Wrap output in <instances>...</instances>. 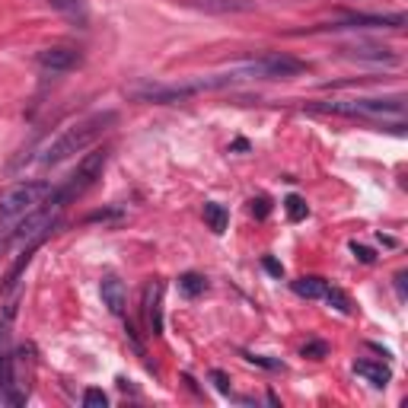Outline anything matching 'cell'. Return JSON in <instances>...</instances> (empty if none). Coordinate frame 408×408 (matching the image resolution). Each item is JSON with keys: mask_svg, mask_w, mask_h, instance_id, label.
I'll use <instances>...</instances> for the list:
<instances>
[{"mask_svg": "<svg viewBox=\"0 0 408 408\" xmlns=\"http://www.w3.org/2000/svg\"><path fill=\"white\" fill-rule=\"evenodd\" d=\"M36 64L51 73H67L83 64V54H80V49H71V45H51V49H42L36 54Z\"/></svg>", "mask_w": 408, "mask_h": 408, "instance_id": "obj_9", "label": "cell"}, {"mask_svg": "<svg viewBox=\"0 0 408 408\" xmlns=\"http://www.w3.org/2000/svg\"><path fill=\"white\" fill-rule=\"evenodd\" d=\"M325 287H329V281L319 275H303V277H297V281H290V290H294L297 297H306V300H322Z\"/></svg>", "mask_w": 408, "mask_h": 408, "instance_id": "obj_15", "label": "cell"}, {"mask_svg": "<svg viewBox=\"0 0 408 408\" xmlns=\"http://www.w3.org/2000/svg\"><path fill=\"white\" fill-rule=\"evenodd\" d=\"M355 373L364 377L370 386H377V389L389 386V379H392V370L386 364H379V360H355Z\"/></svg>", "mask_w": 408, "mask_h": 408, "instance_id": "obj_13", "label": "cell"}, {"mask_svg": "<svg viewBox=\"0 0 408 408\" xmlns=\"http://www.w3.org/2000/svg\"><path fill=\"white\" fill-rule=\"evenodd\" d=\"M408 16L405 13H357V16H345L338 23L312 26L306 32H342V29H405Z\"/></svg>", "mask_w": 408, "mask_h": 408, "instance_id": "obj_6", "label": "cell"}, {"mask_svg": "<svg viewBox=\"0 0 408 408\" xmlns=\"http://www.w3.org/2000/svg\"><path fill=\"white\" fill-rule=\"evenodd\" d=\"M243 357H246L249 364H255V367H265V370H284V364H281V360H275V357L253 355V351H243Z\"/></svg>", "mask_w": 408, "mask_h": 408, "instance_id": "obj_21", "label": "cell"}, {"mask_svg": "<svg viewBox=\"0 0 408 408\" xmlns=\"http://www.w3.org/2000/svg\"><path fill=\"white\" fill-rule=\"evenodd\" d=\"M306 61L300 58H290V54H281V51H271V54H262L255 61H246V64L233 67V77H262V80H294L306 73Z\"/></svg>", "mask_w": 408, "mask_h": 408, "instance_id": "obj_5", "label": "cell"}, {"mask_svg": "<svg viewBox=\"0 0 408 408\" xmlns=\"http://www.w3.org/2000/svg\"><path fill=\"white\" fill-rule=\"evenodd\" d=\"M51 10L64 13L67 19H73V23L86 26V0H49Z\"/></svg>", "mask_w": 408, "mask_h": 408, "instance_id": "obj_18", "label": "cell"}, {"mask_svg": "<svg viewBox=\"0 0 408 408\" xmlns=\"http://www.w3.org/2000/svg\"><path fill=\"white\" fill-rule=\"evenodd\" d=\"M204 290H208V277L198 275V271H185V275H179V294L188 297V300H195V297H201Z\"/></svg>", "mask_w": 408, "mask_h": 408, "instance_id": "obj_17", "label": "cell"}, {"mask_svg": "<svg viewBox=\"0 0 408 408\" xmlns=\"http://www.w3.org/2000/svg\"><path fill=\"white\" fill-rule=\"evenodd\" d=\"M348 58L357 61H373V64H399V54L389 49V45H379V42H355V45H345L342 49Z\"/></svg>", "mask_w": 408, "mask_h": 408, "instance_id": "obj_10", "label": "cell"}, {"mask_svg": "<svg viewBox=\"0 0 408 408\" xmlns=\"http://www.w3.org/2000/svg\"><path fill=\"white\" fill-rule=\"evenodd\" d=\"M204 223H208L217 236L227 233V223H230L227 208H223V204H217V201H208V204H204Z\"/></svg>", "mask_w": 408, "mask_h": 408, "instance_id": "obj_16", "label": "cell"}, {"mask_svg": "<svg viewBox=\"0 0 408 408\" xmlns=\"http://www.w3.org/2000/svg\"><path fill=\"white\" fill-rule=\"evenodd\" d=\"M10 246H13V223L0 220V255H6Z\"/></svg>", "mask_w": 408, "mask_h": 408, "instance_id": "obj_27", "label": "cell"}, {"mask_svg": "<svg viewBox=\"0 0 408 408\" xmlns=\"http://www.w3.org/2000/svg\"><path fill=\"white\" fill-rule=\"evenodd\" d=\"M284 210H287V217L294 223H300V220H306V217H310V204H306L300 195H290L287 201H284Z\"/></svg>", "mask_w": 408, "mask_h": 408, "instance_id": "obj_20", "label": "cell"}, {"mask_svg": "<svg viewBox=\"0 0 408 408\" xmlns=\"http://www.w3.org/2000/svg\"><path fill=\"white\" fill-rule=\"evenodd\" d=\"M249 210H253V214L258 217V220H265V217L271 214V201L265 198V195H258V198H253V201H249Z\"/></svg>", "mask_w": 408, "mask_h": 408, "instance_id": "obj_25", "label": "cell"}, {"mask_svg": "<svg viewBox=\"0 0 408 408\" xmlns=\"http://www.w3.org/2000/svg\"><path fill=\"white\" fill-rule=\"evenodd\" d=\"M112 217H118V210H93L90 217H86V220H112Z\"/></svg>", "mask_w": 408, "mask_h": 408, "instance_id": "obj_30", "label": "cell"}, {"mask_svg": "<svg viewBox=\"0 0 408 408\" xmlns=\"http://www.w3.org/2000/svg\"><path fill=\"white\" fill-rule=\"evenodd\" d=\"M51 192H54V188L49 185V182H29V179L4 188V192H0V220L16 223L23 214L36 210Z\"/></svg>", "mask_w": 408, "mask_h": 408, "instance_id": "obj_4", "label": "cell"}, {"mask_svg": "<svg viewBox=\"0 0 408 408\" xmlns=\"http://www.w3.org/2000/svg\"><path fill=\"white\" fill-rule=\"evenodd\" d=\"M316 112H329V115H345V118H367V121H379L383 128H389L392 134L402 138L405 134V96H364V99H329L312 106Z\"/></svg>", "mask_w": 408, "mask_h": 408, "instance_id": "obj_1", "label": "cell"}, {"mask_svg": "<svg viewBox=\"0 0 408 408\" xmlns=\"http://www.w3.org/2000/svg\"><path fill=\"white\" fill-rule=\"evenodd\" d=\"M379 243H383V246H389V249L399 246V240H392V236H383V233H379Z\"/></svg>", "mask_w": 408, "mask_h": 408, "instance_id": "obj_31", "label": "cell"}, {"mask_svg": "<svg viewBox=\"0 0 408 408\" xmlns=\"http://www.w3.org/2000/svg\"><path fill=\"white\" fill-rule=\"evenodd\" d=\"M300 355L310 357V360H322V357H329V345H325V342H306Z\"/></svg>", "mask_w": 408, "mask_h": 408, "instance_id": "obj_22", "label": "cell"}, {"mask_svg": "<svg viewBox=\"0 0 408 408\" xmlns=\"http://www.w3.org/2000/svg\"><path fill=\"white\" fill-rule=\"evenodd\" d=\"M163 284L151 281L144 290V316L147 325H151V335H163Z\"/></svg>", "mask_w": 408, "mask_h": 408, "instance_id": "obj_12", "label": "cell"}, {"mask_svg": "<svg viewBox=\"0 0 408 408\" xmlns=\"http://www.w3.org/2000/svg\"><path fill=\"white\" fill-rule=\"evenodd\" d=\"M322 300L332 306V310H338V312H345V316H351L355 312V303H351V297L345 294L342 287H325V294H322Z\"/></svg>", "mask_w": 408, "mask_h": 408, "instance_id": "obj_19", "label": "cell"}, {"mask_svg": "<svg viewBox=\"0 0 408 408\" xmlns=\"http://www.w3.org/2000/svg\"><path fill=\"white\" fill-rule=\"evenodd\" d=\"M0 389H4V399L10 405H23L26 396L16 389V357H13L6 325H0Z\"/></svg>", "mask_w": 408, "mask_h": 408, "instance_id": "obj_8", "label": "cell"}, {"mask_svg": "<svg viewBox=\"0 0 408 408\" xmlns=\"http://www.w3.org/2000/svg\"><path fill=\"white\" fill-rule=\"evenodd\" d=\"M208 379L214 383V389L220 392V396H230V377H227L223 370H210V373H208Z\"/></svg>", "mask_w": 408, "mask_h": 408, "instance_id": "obj_24", "label": "cell"}, {"mask_svg": "<svg viewBox=\"0 0 408 408\" xmlns=\"http://www.w3.org/2000/svg\"><path fill=\"white\" fill-rule=\"evenodd\" d=\"M192 6L208 13H253L255 0H188Z\"/></svg>", "mask_w": 408, "mask_h": 408, "instance_id": "obj_14", "label": "cell"}, {"mask_svg": "<svg viewBox=\"0 0 408 408\" xmlns=\"http://www.w3.org/2000/svg\"><path fill=\"white\" fill-rule=\"evenodd\" d=\"M351 253H355V258L360 265H373V262H377V253L367 249V246H360V243H351Z\"/></svg>", "mask_w": 408, "mask_h": 408, "instance_id": "obj_26", "label": "cell"}, {"mask_svg": "<svg viewBox=\"0 0 408 408\" xmlns=\"http://www.w3.org/2000/svg\"><path fill=\"white\" fill-rule=\"evenodd\" d=\"M262 265H265V271H268L271 277H281V275H284V265H281V262H275V258H265Z\"/></svg>", "mask_w": 408, "mask_h": 408, "instance_id": "obj_28", "label": "cell"}, {"mask_svg": "<svg viewBox=\"0 0 408 408\" xmlns=\"http://www.w3.org/2000/svg\"><path fill=\"white\" fill-rule=\"evenodd\" d=\"M233 151H249V141H233Z\"/></svg>", "mask_w": 408, "mask_h": 408, "instance_id": "obj_32", "label": "cell"}, {"mask_svg": "<svg viewBox=\"0 0 408 408\" xmlns=\"http://www.w3.org/2000/svg\"><path fill=\"white\" fill-rule=\"evenodd\" d=\"M106 160H108V153H106V151H93V153H86L83 160L77 163V169L71 173L67 185L61 188V192H64V198H67V201L80 198V195H83L86 188H90L93 182H96L99 175H102V166H106Z\"/></svg>", "mask_w": 408, "mask_h": 408, "instance_id": "obj_7", "label": "cell"}, {"mask_svg": "<svg viewBox=\"0 0 408 408\" xmlns=\"http://www.w3.org/2000/svg\"><path fill=\"white\" fill-rule=\"evenodd\" d=\"M83 405L86 408H106L108 405V396L102 389H86L83 392Z\"/></svg>", "mask_w": 408, "mask_h": 408, "instance_id": "obj_23", "label": "cell"}, {"mask_svg": "<svg viewBox=\"0 0 408 408\" xmlns=\"http://www.w3.org/2000/svg\"><path fill=\"white\" fill-rule=\"evenodd\" d=\"M118 121V112H96L90 115V118L77 121V125H71L64 134H58V138L49 144V151L39 156V163L42 166H58V163L71 160L73 153H83L86 147L93 144L96 138H102V131H108V128Z\"/></svg>", "mask_w": 408, "mask_h": 408, "instance_id": "obj_3", "label": "cell"}, {"mask_svg": "<svg viewBox=\"0 0 408 408\" xmlns=\"http://www.w3.org/2000/svg\"><path fill=\"white\" fill-rule=\"evenodd\" d=\"M233 71L227 73H210V77H192L182 83H153V80H138V83L125 86V96L131 102H153V106H166V102H182L188 96H198L208 90H223L233 83Z\"/></svg>", "mask_w": 408, "mask_h": 408, "instance_id": "obj_2", "label": "cell"}, {"mask_svg": "<svg viewBox=\"0 0 408 408\" xmlns=\"http://www.w3.org/2000/svg\"><path fill=\"white\" fill-rule=\"evenodd\" d=\"M99 297H102V306H106L112 316H121V312H125V306H128V290H125V284H121L115 275L102 277Z\"/></svg>", "mask_w": 408, "mask_h": 408, "instance_id": "obj_11", "label": "cell"}, {"mask_svg": "<svg viewBox=\"0 0 408 408\" xmlns=\"http://www.w3.org/2000/svg\"><path fill=\"white\" fill-rule=\"evenodd\" d=\"M405 277H408V271H399L396 275V294H399V300H408V290H405Z\"/></svg>", "mask_w": 408, "mask_h": 408, "instance_id": "obj_29", "label": "cell"}]
</instances>
